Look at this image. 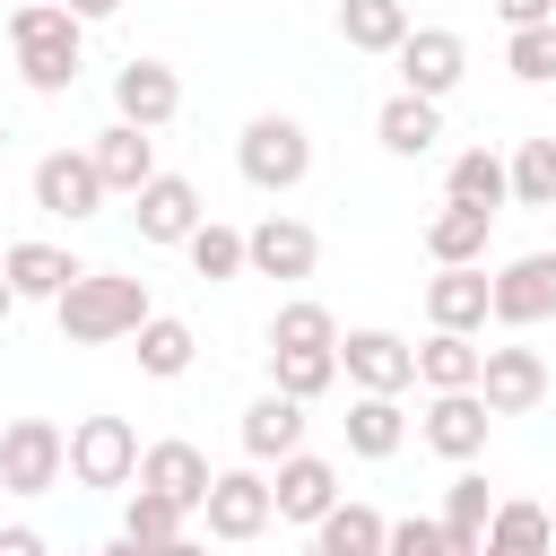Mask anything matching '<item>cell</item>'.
<instances>
[{
	"label": "cell",
	"instance_id": "1",
	"mask_svg": "<svg viewBox=\"0 0 556 556\" xmlns=\"http://www.w3.org/2000/svg\"><path fill=\"white\" fill-rule=\"evenodd\" d=\"M61 339L70 348H104V339H139V321L156 313L148 304V278H122V269H78L61 287Z\"/></svg>",
	"mask_w": 556,
	"mask_h": 556
},
{
	"label": "cell",
	"instance_id": "2",
	"mask_svg": "<svg viewBox=\"0 0 556 556\" xmlns=\"http://www.w3.org/2000/svg\"><path fill=\"white\" fill-rule=\"evenodd\" d=\"M78 9L70 0H17V17H9V52H17V78L35 87V96H61V87H78Z\"/></svg>",
	"mask_w": 556,
	"mask_h": 556
},
{
	"label": "cell",
	"instance_id": "3",
	"mask_svg": "<svg viewBox=\"0 0 556 556\" xmlns=\"http://www.w3.org/2000/svg\"><path fill=\"white\" fill-rule=\"evenodd\" d=\"M235 165H243L252 191H295L313 174V130L295 113H252L243 139H235Z\"/></svg>",
	"mask_w": 556,
	"mask_h": 556
},
{
	"label": "cell",
	"instance_id": "4",
	"mask_svg": "<svg viewBox=\"0 0 556 556\" xmlns=\"http://www.w3.org/2000/svg\"><path fill=\"white\" fill-rule=\"evenodd\" d=\"M70 478V434L52 417H9L0 426V486L9 495H52Z\"/></svg>",
	"mask_w": 556,
	"mask_h": 556
},
{
	"label": "cell",
	"instance_id": "5",
	"mask_svg": "<svg viewBox=\"0 0 556 556\" xmlns=\"http://www.w3.org/2000/svg\"><path fill=\"white\" fill-rule=\"evenodd\" d=\"M200 521H208V539H226V547H243V539H261V530L278 521V495H269V478H261V460H252V469H217V486H208V504H200Z\"/></svg>",
	"mask_w": 556,
	"mask_h": 556
},
{
	"label": "cell",
	"instance_id": "6",
	"mask_svg": "<svg viewBox=\"0 0 556 556\" xmlns=\"http://www.w3.org/2000/svg\"><path fill=\"white\" fill-rule=\"evenodd\" d=\"M70 478H78V486H130V478H139V434H130V417H78V426H70Z\"/></svg>",
	"mask_w": 556,
	"mask_h": 556
},
{
	"label": "cell",
	"instance_id": "7",
	"mask_svg": "<svg viewBox=\"0 0 556 556\" xmlns=\"http://www.w3.org/2000/svg\"><path fill=\"white\" fill-rule=\"evenodd\" d=\"M495 321H504V330L556 321V252H521V261L495 269Z\"/></svg>",
	"mask_w": 556,
	"mask_h": 556
},
{
	"label": "cell",
	"instance_id": "8",
	"mask_svg": "<svg viewBox=\"0 0 556 556\" xmlns=\"http://www.w3.org/2000/svg\"><path fill=\"white\" fill-rule=\"evenodd\" d=\"M391 61H400V87H417V96L443 104V96L460 87V70H469V43H460L452 26H408V43H400Z\"/></svg>",
	"mask_w": 556,
	"mask_h": 556
},
{
	"label": "cell",
	"instance_id": "9",
	"mask_svg": "<svg viewBox=\"0 0 556 556\" xmlns=\"http://www.w3.org/2000/svg\"><path fill=\"white\" fill-rule=\"evenodd\" d=\"M113 191H104V174H96V156L87 148H52L43 165H35V208H52V217H96Z\"/></svg>",
	"mask_w": 556,
	"mask_h": 556
},
{
	"label": "cell",
	"instance_id": "10",
	"mask_svg": "<svg viewBox=\"0 0 556 556\" xmlns=\"http://www.w3.org/2000/svg\"><path fill=\"white\" fill-rule=\"evenodd\" d=\"M130 217H139V243H191V226L208 208H200V182L191 174H156V182L130 191Z\"/></svg>",
	"mask_w": 556,
	"mask_h": 556
},
{
	"label": "cell",
	"instance_id": "11",
	"mask_svg": "<svg viewBox=\"0 0 556 556\" xmlns=\"http://www.w3.org/2000/svg\"><path fill=\"white\" fill-rule=\"evenodd\" d=\"M426 321H434V330H486V321H495V278H486L478 261L434 269V278H426Z\"/></svg>",
	"mask_w": 556,
	"mask_h": 556
},
{
	"label": "cell",
	"instance_id": "12",
	"mask_svg": "<svg viewBox=\"0 0 556 556\" xmlns=\"http://www.w3.org/2000/svg\"><path fill=\"white\" fill-rule=\"evenodd\" d=\"M339 374H348L356 391H408V382H417V348H408L400 330H348V339H339Z\"/></svg>",
	"mask_w": 556,
	"mask_h": 556
},
{
	"label": "cell",
	"instance_id": "13",
	"mask_svg": "<svg viewBox=\"0 0 556 556\" xmlns=\"http://www.w3.org/2000/svg\"><path fill=\"white\" fill-rule=\"evenodd\" d=\"M182 113V78L165 61H122L113 70V122H139V130H165Z\"/></svg>",
	"mask_w": 556,
	"mask_h": 556
},
{
	"label": "cell",
	"instance_id": "14",
	"mask_svg": "<svg viewBox=\"0 0 556 556\" xmlns=\"http://www.w3.org/2000/svg\"><path fill=\"white\" fill-rule=\"evenodd\" d=\"M478 400H486L495 417H530V408L547 400V356H539V348H486Z\"/></svg>",
	"mask_w": 556,
	"mask_h": 556
},
{
	"label": "cell",
	"instance_id": "15",
	"mask_svg": "<svg viewBox=\"0 0 556 556\" xmlns=\"http://www.w3.org/2000/svg\"><path fill=\"white\" fill-rule=\"evenodd\" d=\"M139 486H156V495H174L182 513H200V504H208V486H217V469H208V452H200V443L165 434V443H148V452H139Z\"/></svg>",
	"mask_w": 556,
	"mask_h": 556
},
{
	"label": "cell",
	"instance_id": "16",
	"mask_svg": "<svg viewBox=\"0 0 556 556\" xmlns=\"http://www.w3.org/2000/svg\"><path fill=\"white\" fill-rule=\"evenodd\" d=\"M486 426H495V408L478 400V391H434V408H426V452H443V460H478L486 452Z\"/></svg>",
	"mask_w": 556,
	"mask_h": 556
},
{
	"label": "cell",
	"instance_id": "17",
	"mask_svg": "<svg viewBox=\"0 0 556 556\" xmlns=\"http://www.w3.org/2000/svg\"><path fill=\"white\" fill-rule=\"evenodd\" d=\"M269 495H278V521H321L330 504H339V469L321 460V452H287L278 460V478H269Z\"/></svg>",
	"mask_w": 556,
	"mask_h": 556
},
{
	"label": "cell",
	"instance_id": "18",
	"mask_svg": "<svg viewBox=\"0 0 556 556\" xmlns=\"http://www.w3.org/2000/svg\"><path fill=\"white\" fill-rule=\"evenodd\" d=\"M243 252H252V269H261V278H313L321 235H313L304 217H261V226L243 235Z\"/></svg>",
	"mask_w": 556,
	"mask_h": 556
},
{
	"label": "cell",
	"instance_id": "19",
	"mask_svg": "<svg viewBox=\"0 0 556 556\" xmlns=\"http://www.w3.org/2000/svg\"><path fill=\"white\" fill-rule=\"evenodd\" d=\"M287 452H304V400L261 391L243 408V460H287Z\"/></svg>",
	"mask_w": 556,
	"mask_h": 556
},
{
	"label": "cell",
	"instance_id": "20",
	"mask_svg": "<svg viewBox=\"0 0 556 556\" xmlns=\"http://www.w3.org/2000/svg\"><path fill=\"white\" fill-rule=\"evenodd\" d=\"M374 139H382L391 156H426V148L443 139V104H434V96H417V87H400V96L374 113Z\"/></svg>",
	"mask_w": 556,
	"mask_h": 556
},
{
	"label": "cell",
	"instance_id": "21",
	"mask_svg": "<svg viewBox=\"0 0 556 556\" xmlns=\"http://www.w3.org/2000/svg\"><path fill=\"white\" fill-rule=\"evenodd\" d=\"M96 174H104V191H139V182H156V139L139 130V122H113V130H96Z\"/></svg>",
	"mask_w": 556,
	"mask_h": 556
},
{
	"label": "cell",
	"instance_id": "22",
	"mask_svg": "<svg viewBox=\"0 0 556 556\" xmlns=\"http://www.w3.org/2000/svg\"><path fill=\"white\" fill-rule=\"evenodd\" d=\"M400 443H408L400 391H356V400H348V452H356V460H391Z\"/></svg>",
	"mask_w": 556,
	"mask_h": 556
},
{
	"label": "cell",
	"instance_id": "23",
	"mask_svg": "<svg viewBox=\"0 0 556 556\" xmlns=\"http://www.w3.org/2000/svg\"><path fill=\"white\" fill-rule=\"evenodd\" d=\"M478 374H486V348H478L469 330H434V339L417 348V382H426V391H478Z\"/></svg>",
	"mask_w": 556,
	"mask_h": 556
},
{
	"label": "cell",
	"instance_id": "24",
	"mask_svg": "<svg viewBox=\"0 0 556 556\" xmlns=\"http://www.w3.org/2000/svg\"><path fill=\"white\" fill-rule=\"evenodd\" d=\"M547 547H556V521H547V504H530V495L495 504V521H486V539H478V556H547Z\"/></svg>",
	"mask_w": 556,
	"mask_h": 556
},
{
	"label": "cell",
	"instance_id": "25",
	"mask_svg": "<svg viewBox=\"0 0 556 556\" xmlns=\"http://www.w3.org/2000/svg\"><path fill=\"white\" fill-rule=\"evenodd\" d=\"M486 226H495V208L443 200V208L426 217V252H434V269H452V261H478V252H486Z\"/></svg>",
	"mask_w": 556,
	"mask_h": 556
},
{
	"label": "cell",
	"instance_id": "26",
	"mask_svg": "<svg viewBox=\"0 0 556 556\" xmlns=\"http://www.w3.org/2000/svg\"><path fill=\"white\" fill-rule=\"evenodd\" d=\"M348 52H400L408 43V0H339Z\"/></svg>",
	"mask_w": 556,
	"mask_h": 556
},
{
	"label": "cell",
	"instance_id": "27",
	"mask_svg": "<svg viewBox=\"0 0 556 556\" xmlns=\"http://www.w3.org/2000/svg\"><path fill=\"white\" fill-rule=\"evenodd\" d=\"M443 200H469V208H504L513 200V165L486 156V148H460L452 174H443Z\"/></svg>",
	"mask_w": 556,
	"mask_h": 556
},
{
	"label": "cell",
	"instance_id": "28",
	"mask_svg": "<svg viewBox=\"0 0 556 556\" xmlns=\"http://www.w3.org/2000/svg\"><path fill=\"white\" fill-rule=\"evenodd\" d=\"M382 539H391V521L374 504H330L313 521V547H330V556H382Z\"/></svg>",
	"mask_w": 556,
	"mask_h": 556
},
{
	"label": "cell",
	"instance_id": "29",
	"mask_svg": "<svg viewBox=\"0 0 556 556\" xmlns=\"http://www.w3.org/2000/svg\"><path fill=\"white\" fill-rule=\"evenodd\" d=\"M0 261H9V278H17V295H43V304H61V287L78 278V261H70L61 243H9Z\"/></svg>",
	"mask_w": 556,
	"mask_h": 556
},
{
	"label": "cell",
	"instance_id": "30",
	"mask_svg": "<svg viewBox=\"0 0 556 556\" xmlns=\"http://www.w3.org/2000/svg\"><path fill=\"white\" fill-rule=\"evenodd\" d=\"M191 356H200L191 321H174V313H148V321H139V374L174 382V374H191Z\"/></svg>",
	"mask_w": 556,
	"mask_h": 556
},
{
	"label": "cell",
	"instance_id": "31",
	"mask_svg": "<svg viewBox=\"0 0 556 556\" xmlns=\"http://www.w3.org/2000/svg\"><path fill=\"white\" fill-rule=\"evenodd\" d=\"M330 382H339V348H269V391L321 400Z\"/></svg>",
	"mask_w": 556,
	"mask_h": 556
},
{
	"label": "cell",
	"instance_id": "32",
	"mask_svg": "<svg viewBox=\"0 0 556 556\" xmlns=\"http://www.w3.org/2000/svg\"><path fill=\"white\" fill-rule=\"evenodd\" d=\"M182 252H191V278H208V287H226V278H243V269H252L243 235H235V226H217V217H200Z\"/></svg>",
	"mask_w": 556,
	"mask_h": 556
},
{
	"label": "cell",
	"instance_id": "33",
	"mask_svg": "<svg viewBox=\"0 0 556 556\" xmlns=\"http://www.w3.org/2000/svg\"><path fill=\"white\" fill-rule=\"evenodd\" d=\"M182 504L174 495H156V486H130V504H122V539H139V547H165V539H182Z\"/></svg>",
	"mask_w": 556,
	"mask_h": 556
},
{
	"label": "cell",
	"instance_id": "34",
	"mask_svg": "<svg viewBox=\"0 0 556 556\" xmlns=\"http://www.w3.org/2000/svg\"><path fill=\"white\" fill-rule=\"evenodd\" d=\"M513 208H556V139L513 148Z\"/></svg>",
	"mask_w": 556,
	"mask_h": 556
},
{
	"label": "cell",
	"instance_id": "35",
	"mask_svg": "<svg viewBox=\"0 0 556 556\" xmlns=\"http://www.w3.org/2000/svg\"><path fill=\"white\" fill-rule=\"evenodd\" d=\"M382 556H478V539H460L443 513H434V521H417V513H408V521H391Z\"/></svg>",
	"mask_w": 556,
	"mask_h": 556
},
{
	"label": "cell",
	"instance_id": "36",
	"mask_svg": "<svg viewBox=\"0 0 556 556\" xmlns=\"http://www.w3.org/2000/svg\"><path fill=\"white\" fill-rule=\"evenodd\" d=\"M269 348H339V321H330V304H313V295L278 304V321H269Z\"/></svg>",
	"mask_w": 556,
	"mask_h": 556
},
{
	"label": "cell",
	"instance_id": "37",
	"mask_svg": "<svg viewBox=\"0 0 556 556\" xmlns=\"http://www.w3.org/2000/svg\"><path fill=\"white\" fill-rule=\"evenodd\" d=\"M504 70H513L521 87H547V78H556V17H547V26H513Z\"/></svg>",
	"mask_w": 556,
	"mask_h": 556
},
{
	"label": "cell",
	"instance_id": "38",
	"mask_svg": "<svg viewBox=\"0 0 556 556\" xmlns=\"http://www.w3.org/2000/svg\"><path fill=\"white\" fill-rule=\"evenodd\" d=\"M443 521H452L460 539H486V521H495V495H486V478H478V469H460V478L443 486Z\"/></svg>",
	"mask_w": 556,
	"mask_h": 556
},
{
	"label": "cell",
	"instance_id": "39",
	"mask_svg": "<svg viewBox=\"0 0 556 556\" xmlns=\"http://www.w3.org/2000/svg\"><path fill=\"white\" fill-rule=\"evenodd\" d=\"M495 17H504V26H547L556 0H495Z\"/></svg>",
	"mask_w": 556,
	"mask_h": 556
},
{
	"label": "cell",
	"instance_id": "40",
	"mask_svg": "<svg viewBox=\"0 0 556 556\" xmlns=\"http://www.w3.org/2000/svg\"><path fill=\"white\" fill-rule=\"evenodd\" d=\"M0 556H52V547H43V530H26V521H9V530H0Z\"/></svg>",
	"mask_w": 556,
	"mask_h": 556
},
{
	"label": "cell",
	"instance_id": "41",
	"mask_svg": "<svg viewBox=\"0 0 556 556\" xmlns=\"http://www.w3.org/2000/svg\"><path fill=\"white\" fill-rule=\"evenodd\" d=\"M148 556H208L200 539H165V547H148Z\"/></svg>",
	"mask_w": 556,
	"mask_h": 556
},
{
	"label": "cell",
	"instance_id": "42",
	"mask_svg": "<svg viewBox=\"0 0 556 556\" xmlns=\"http://www.w3.org/2000/svg\"><path fill=\"white\" fill-rule=\"evenodd\" d=\"M17 313V278H9V261H0V321Z\"/></svg>",
	"mask_w": 556,
	"mask_h": 556
},
{
	"label": "cell",
	"instance_id": "43",
	"mask_svg": "<svg viewBox=\"0 0 556 556\" xmlns=\"http://www.w3.org/2000/svg\"><path fill=\"white\" fill-rule=\"evenodd\" d=\"M70 9H78V17H113L122 0H70Z\"/></svg>",
	"mask_w": 556,
	"mask_h": 556
},
{
	"label": "cell",
	"instance_id": "44",
	"mask_svg": "<svg viewBox=\"0 0 556 556\" xmlns=\"http://www.w3.org/2000/svg\"><path fill=\"white\" fill-rule=\"evenodd\" d=\"M104 556H148V547H139V539H113V547H104Z\"/></svg>",
	"mask_w": 556,
	"mask_h": 556
},
{
	"label": "cell",
	"instance_id": "45",
	"mask_svg": "<svg viewBox=\"0 0 556 556\" xmlns=\"http://www.w3.org/2000/svg\"><path fill=\"white\" fill-rule=\"evenodd\" d=\"M304 556H330V547H304Z\"/></svg>",
	"mask_w": 556,
	"mask_h": 556
},
{
	"label": "cell",
	"instance_id": "46",
	"mask_svg": "<svg viewBox=\"0 0 556 556\" xmlns=\"http://www.w3.org/2000/svg\"><path fill=\"white\" fill-rule=\"evenodd\" d=\"M0 156H9V130H0Z\"/></svg>",
	"mask_w": 556,
	"mask_h": 556
},
{
	"label": "cell",
	"instance_id": "47",
	"mask_svg": "<svg viewBox=\"0 0 556 556\" xmlns=\"http://www.w3.org/2000/svg\"><path fill=\"white\" fill-rule=\"evenodd\" d=\"M87 556H104V547H87Z\"/></svg>",
	"mask_w": 556,
	"mask_h": 556
},
{
	"label": "cell",
	"instance_id": "48",
	"mask_svg": "<svg viewBox=\"0 0 556 556\" xmlns=\"http://www.w3.org/2000/svg\"><path fill=\"white\" fill-rule=\"evenodd\" d=\"M547 556H556V547H547Z\"/></svg>",
	"mask_w": 556,
	"mask_h": 556
}]
</instances>
